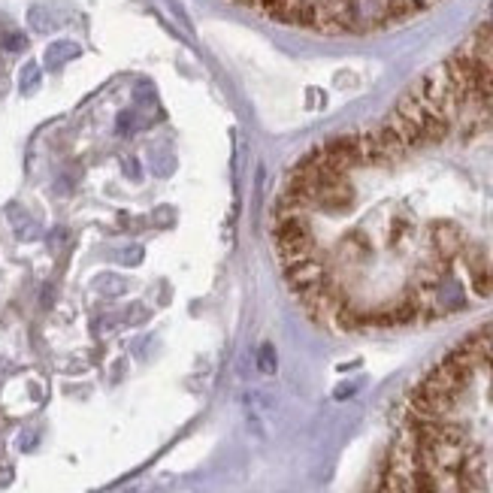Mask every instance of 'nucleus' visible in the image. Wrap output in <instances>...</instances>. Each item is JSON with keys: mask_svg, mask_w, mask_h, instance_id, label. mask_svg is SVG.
Instances as JSON below:
<instances>
[{"mask_svg": "<svg viewBox=\"0 0 493 493\" xmlns=\"http://www.w3.org/2000/svg\"><path fill=\"white\" fill-rule=\"evenodd\" d=\"M309 154H312L315 160H321V164H330V167H363V164H333V160H324V158H318L315 152H309ZM424 154H426V152H424ZM400 158H418V154H400ZM387 160H396V158H387ZM372 164H381V160H372Z\"/></svg>", "mask_w": 493, "mask_h": 493, "instance_id": "f257e3e1", "label": "nucleus"}]
</instances>
